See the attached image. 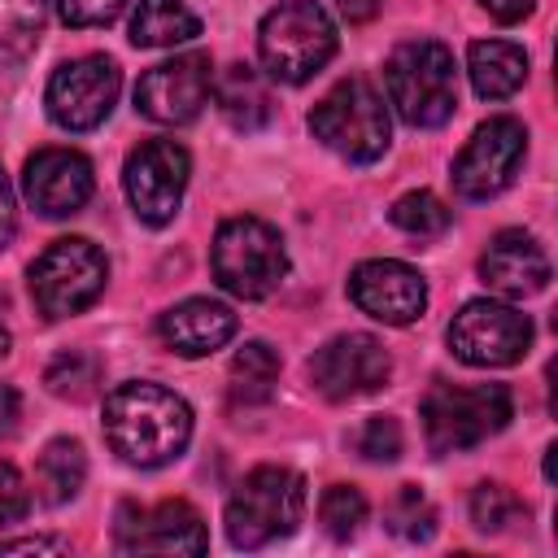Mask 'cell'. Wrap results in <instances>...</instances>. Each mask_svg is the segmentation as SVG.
Instances as JSON below:
<instances>
[{
	"mask_svg": "<svg viewBox=\"0 0 558 558\" xmlns=\"http://www.w3.org/2000/svg\"><path fill=\"white\" fill-rule=\"evenodd\" d=\"M105 440L131 466H166L192 440V410L179 392L131 379L105 397Z\"/></svg>",
	"mask_w": 558,
	"mask_h": 558,
	"instance_id": "1",
	"label": "cell"
},
{
	"mask_svg": "<svg viewBox=\"0 0 558 558\" xmlns=\"http://www.w3.org/2000/svg\"><path fill=\"white\" fill-rule=\"evenodd\" d=\"M384 87L401 122L440 126L458 109V70L453 52L436 39H405L384 61Z\"/></svg>",
	"mask_w": 558,
	"mask_h": 558,
	"instance_id": "2",
	"label": "cell"
},
{
	"mask_svg": "<svg viewBox=\"0 0 558 558\" xmlns=\"http://www.w3.org/2000/svg\"><path fill=\"white\" fill-rule=\"evenodd\" d=\"M257 57L275 83H310L336 57V22L314 0H283L257 26Z\"/></svg>",
	"mask_w": 558,
	"mask_h": 558,
	"instance_id": "3",
	"label": "cell"
},
{
	"mask_svg": "<svg viewBox=\"0 0 558 558\" xmlns=\"http://www.w3.org/2000/svg\"><path fill=\"white\" fill-rule=\"evenodd\" d=\"M305 514V480L292 466H253L227 501V541L235 549H262L296 532Z\"/></svg>",
	"mask_w": 558,
	"mask_h": 558,
	"instance_id": "4",
	"label": "cell"
},
{
	"mask_svg": "<svg viewBox=\"0 0 558 558\" xmlns=\"http://www.w3.org/2000/svg\"><path fill=\"white\" fill-rule=\"evenodd\" d=\"M209 266H214V279L231 296L262 301L283 283L288 248H283V235L266 218L240 214V218H227L218 227L214 248H209Z\"/></svg>",
	"mask_w": 558,
	"mask_h": 558,
	"instance_id": "5",
	"label": "cell"
},
{
	"mask_svg": "<svg viewBox=\"0 0 558 558\" xmlns=\"http://www.w3.org/2000/svg\"><path fill=\"white\" fill-rule=\"evenodd\" d=\"M310 131H314V140H323V148H331L336 157H344L353 166L379 161L388 153V135H392L384 96L366 78L336 83L310 109Z\"/></svg>",
	"mask_w": 558,
	"mask_h": 558,
	"instance_id": "6",
	"label": "cell"
},
{
	"mask_svg": "<svg viewBox=\"0 0 558 558\" xmlns=\"http://www.w3.org/2000/svg\"><path fill=\"white\" fill-rule=\"evenodd\" d=\"M510 388L506 384H436L423 397V432L432 453H462L510 423Z\"/></svg>",
	"mask_w": 558,
	"mask_h": 558,
	"instance_id": "7",
	"label": "cell"
},
{
	"mask_svg": "<svg viewBox=\"0 0 558 558\" xmlns=\"http://www.w3.org/2000/svg\"><path fill=\"white\" fill-rule=\"evenodd\" d=\"M26 279H31V301L44 318H70L105 292L109 266H105V253L92 240L65 235V240H52L31 262Z\"/></svg>",
	"mask_w": 558,
	"mask_h": 558,
	"instance_id": "8",
	"label": "cell"
},
{
	"mask_svg": "<svg viewBox=\"0 0 558 558\" xmlns=\"http://www.w3.org/2000/svg\"><path fill=\"white\" fill-rule=\"evenodd\" d=\"M187 174H192V157L174 140H144L140 148H131L126 170H122V187H126L135 218L148 227L174 222L183 192H187Z\"/></svg>",
	"mask_w": 558,
	"mask_h": 558,
	"instance_id": "9",
	"label": "cell"
},
{
	"mask_svg": "<svg viewBox=\"0 0 558 558\" xmlns=\"http://www.w3.org/2000/svg\"><path fill=\"white\" fill-rule=\"evenodd\" d=\"M449 349L466 366H514L532 349V323L506 301H466L449 323Z\"/></svg>",
	"mask_w": 558,
	"mask_h": 558,
	"instance_id": "10",
	"label": "cell"
},
{
	"mask_svg": "<svg viewBox=\"0 0 558 558\" xmlns=\"http://www.w3.org/2000/svg\"><path fill=\"white\" fill-rule=\"evenodd\" d=\"M527 153V131L519 118H488L475 126V135L466 140V148L453 161V192L462 201H488L497 192H506L523 166Z\"/></svg>",
	"mask_w": 558,
	"mask_h": 558,
	"instance_id": "11",
	"label": "cell"
},
{
	"mask_svg": "<svg viewBox=\"0 0 558 558\" xmlns=\"http://www.w3.org/2000/svg\"><path fill=\"white\" fill-rule=\"evenodd\" d=\"M118 87H122V74L109 57H74L52 70L44 105L61 131H92L109 118Z\"/></svg>",
	"mask_w": 558,
	"mask_h": 558,
	"instance_id": "12",
	"label": "cell"
},
{
	"mask_svg": "<svg viewBox=\"0 0 558 558\" xmlns=\"http://www.w3.org/2000/svg\"><path fill=\"white\" fill-rule=\"evenodd\" d=\"M214 96V61L209 52H183L174 61H161L140 74L135 83V109L148 122L179 126L192 122Z\"/></svg>",
	"mask_w": 558,
	"mask_h": 558,
	"instance_id": "13",
	"label": "cell"
},
{
	"mask_svg": "<svg viewBox=\"0 0 558 558\" xmlns=\"http://www.w3.org/2000/svg\"><path fill=\"white\" fill-rule=\"evenodd\" d=\"M392 375V357L388 349L366 336V331H344L331 336L314 357H310V384L327 397V401H353L366 397L375 388H384Z\"/></svg>",
	"mask_w": 558,
	"mask_h": 558,
	"instance_id": "14",
	"label": "cell"
},
{
	"mask_svg": "<svg viewBox=\"0 0 558 558\" xmlns=\"http://www.w3.org/2000/svg\"><path fill=\"white\" fill-rule=\"evenodd\" d=\"M113 541L122 554H205V519L196 506L170 497L157 506H135L126 501L113 523Z\"/></svg>",
	"mask_w": 558,
	"mask_h": 558,
	"instance_id": "15",
	"label": "cell"
},
{
	"mask_svg": "<svg viewBox=\"0 0 558 558\" xmlns=\"http://www.w3.org/2000/svg\"><path fill=\"white\" fill-rule=\"evenodd\" d=\"M349 296L362 314H371L375 323H388V327H405L427 310L423 275L405 262H392V257L362 262L349 275Z\"/></svg>",
	"mask_w": 558,
	"mask_h": 558,
	"instance_id": "16",
	"label": "cell"
},
{
	"mask_svg": "<svg viewBox=\"0 0 558 558\" xmlns=\"http://www.w3.org/2000/svg\"><path fill=\"white\" fill-rule=\"evenodd\" d=\"M92 161L74 148H39L22 170V196L44 218H70L92 201Z\"/></svg>",
	"mask_w": 558,
	"mask_h": 558,
	"instance_id": "17",
	"label": "cell"
},
{
	"mask_svg": "<svg viewBox=\"0 0 558 558\" xmlns=\"http://www.w3.org/2000/svg\"><path fill=\"white\" fill-rule=\"evenodd\" d=\"M480 279L501 296H536L549 283V257L527 231H497L480 257Z\"/></svg>",
	"mask_w": 558,
	"mask_h": 558,
	"instance_id": "18",
	"label": "cell"
},
{
	"mask_svg": "<svg viewBox=\"0 0 558 558\" xmlns=\"http://www.w3.org/2000/svg\"><path fill=\"white\" fill-rule=\"evenodd\" d=\"M157 336L166 340V349H174L183 357H205V353L222 349L235 336V314L222 301L192 296V301L170 305L157 318Z\"/></svg>",
	"mask_w": 558,
	"mask_h": 558,
	"instance_id": "19",
	"label": "cell"
},
{
	"mask_svg": "<svg viewBox=\"0 0 558 558\" xmlns=\"http://www.w3.org/2000/svg\"><path fill=\"white\" fill-rule=\"evenodd\" d=\"M466 74H471L475 96L506 100L527 78V52L510 39H475L471 52H466Z\"/></svg>",
	"mask_w": 558,
	"mask_h": 558,
	"instance_id": "20",
	"label": "cell"
},
{
	"mask_svg": "<svg viewBox=\"0 0 558 558\" xmlns=\"http://www.w3.org/2000/svg\"><path fill=\"white\" fill-rule=\"evenodd\" d=\"M214 100L235 131H262L275 118V96L253 65L222 70V78H214Z\"/></svg>",
	"mask_w": 558,
	"mask_h": 558,
	"instance_id": "21",
	"label": "cell"
},
{
	"mask_svg": "<svg viewBox=\"0 0 558 558\" xmlns=\"http://www.w3.org/2000/svg\"><path fill=\"white\" fill-rule=\"evenodd\" d=\"M201 35V17L183 0H140L131 13V44L135 48H174Z\"/></svg>",
	"mask_w": 558,
	"mask_h": 558,
	"instance_id": "22",
	"label": "cell"
},
{
	"mask_svg": "<svg viewBox=\"0 0 558 558\" xmlns=\"http://www.w3.org/2000/svg\"><path fill=\"white\" fill-rule=\"evenodd\" d=\"M83 480H87V453H83V445L70 440V436L48 440L44 453H39V462H35L39 497L48 506H61V501H70L83 488Z\"/></svg>",
	"mask_w": 558,
	"mask_h": 558,
	"instance_id": "23",
	"label": "cell"
},
{
	"mask_svg": "<svg viewBox=\"0 0 558 558\" xmlns=\"http://www.w3.org/2000/svg\"><path fill=\"white\" fill-rule=\"evenodd\" d=\"M279 379V353L266 340H248L231 357V401L235 405H262L275 392Z\"/></svg>",
	"mask_w": 558,
	"mask_h": 558,
	"instance_id": "24",
	"label": "cell"
},
{
	"mask_svg": "<svg viewBox=\"0 0 558 558\" xmlns=\"http://www.w3.org/2000/svg\"><path fill=\"white\" fill-rule=\"evenodd\" d=\"M44 17L48 0H0V65H13L35 52Z\"/></svg>",
	"mask_w": 558,
	"mask_h": 558,
	"instance_id": "25",
	"label": "cell"
},
{
	"mask_svg": "<svg viewBox=\"0 0 558 558\" xmlns=\"http://www.w3.org/2000/svg\"><path fill=\"white\" fill-rule=\"evenodd\" d=\"M388 218H392L397 231H405V235H414V240H436V235L449 231V218H453V214L445 209V201H440L436 192H405V196L392 201Z\"/></svg>",
	"mask_w": 558,
	"mask_h": 558,
	"instance_id": "26",
	"label": "cell"
},
{
	"mask_svg": "<svg viewBox=\"0 0 558 558\" xmlns=\"http://www.w3.org/2000/svg\"><path fill=\"white\" fill-rule=\"evenodd\" d=\"M523 514H527L523 501H519L506 484H493V480L475 484V493H471V523H475L480 532L497 536V532H506L510 523H519Z\"/></svg>",
	"mask_w": 558,
	"mask_h": 558,
	"instance_id": "27",
	"label": "cell"
},
{
	"mask_svg": "<svg viewBox=\"0 0 558 558\" xmlns=\"http://www.w3.org/2000/svg\"><path fill=\"white\" fill-rule=\"evenodd\" d=\"M318 523H323L327 536H336V541L357 536V527L366 523V497H362L353 484H331V488H323V497H318Z\"/></svg>",
	"mask_w": 558,
	"mask_h": 558,
	"instance_id": "28",
	"label": "cell"
},
{
	"mask_svg": "<svg viewBox=\"0 0 558 558\" xmlns=\"http://www.w3.org/2000/svg\"><path fill=\"white\" fill-rule=\"evenodd\" d=\"M388 532L401 536V541H427L436 532V510H432V501L414 484H401V493L392 497V506H388Z\"/></svg>",
	"mask_w": 558,
	"mask_h": 558,
	"instance_id": "29",
	"label": "cell"
},
{
	"mask_svg": "<svg viewBox=\"0 0 558 558\" xmlns=\"http://www.w3.org/2000/svg\"><path fill=\"white\" fill-rule=\"evenodd\" d=\"M48 388L57 392V397H70V401H83V397H92V388H96V357H87V353H61L52 366H48Z\"/></svg>",
	"mask_w": 558,
	"mask_h": 558,
	"instance_id": "30",
	"label": "cell"
},
{
	"mask_svg": "<svg viewBox=\"0 0 558 558\" xmlns=\"http://www.w3.org/2000/svg\"><path fill=\"white\" fill-rule=\"evenodd\" d=\"M401 423L392 418V414H375V418H366L362 423V432H357V453L366 458V462H397L401 458Z\"/></svg>",
	"mask_w": 558,
	"mask_h": 558,
	"instance_id": "31",
	"label": "cell"
},
{
	"mask_svg": "<svg viewBox=\"0 0 558 558\" xmlns=\"http://www.w3.org/2000/svg\"><path fill=\"white\" fill-rule=\"evenodd\" d=\"M31 510V488L13 462H0V527L22 523Z\"/></svg>",
	"mask_w": 558,
	"mask_h": 558,
	"instance_id": "32",
	"label": "cell"
},
{
	"mask_svg": "<svg viewBox=\"0 0 558 558\" xmlns=\"http://www.w3.org/2000/svg\"><path fill=\"white\" fill-rule=\"evenodd\" d=\"M122 4L126 0H57V13L65 26L87 31V26H109L122 13Z\"/></svg>",
	"mask_w": 558,
	"mask_h": 558,
	"instance_id": "33",
	"label": "cell"
},
{
	"mask_svg": "<svg viewBox=\"0 0 558 558\" xmlns=\"http://www.w3.org/2000/svg\"><path fill=\"white\" fill-rule=\"evenodd\" d=\"M13 231H17V209H13V187H9V174H4V166H0V248L13 240Z\"/></svg>",
	"mask_w": 558,
	"mask_h": 558,
	"instance_id": "34",
	"label": "cell"
},
{
	"mask_svg": "<svg viewBox=\"0 0 558 558\" xmlns=\"http://www.w3.org/2000/svg\"><path fill=\"white\" fill-rule=\"evenodd\" d=\"M17 418H22V397H17V388L0 384V440H9V436H13Z\"/></svg>",
	"mask_w": 558,
	"mask_h": 558,
	"instance_id": "35",
	"label": "cell"
},
{
	"mask_svg": "<svg viewBox=\"0 0 558 558\" xmlns=\"http://www.w3.org/2000/svg\"><path fill=\"white\" fill-rule=\"evenodd\" d=\"M65 541L52 536H26V541H0V554H61Z\"/></svg>",
	"mask_w": 558,
	"mask_h": 558,
	"instance_id": "36",
	"label": "cell"
},
{
	"mask_svg": "<svg viewBox=\"0 0 558 558\" xmlns=\"http://www.w3.org/2000/svg\"><path fill=\"white\" fill-rule=\"evenodd\" d=\"M497 22H523L527 13H532V4L536 0H480Z\"/></svg>",
	"mask_w": 558,
	"mask_h": 558,
	"instance_id": "37",
	"label": "cell"
},
{
	"mask_svg": "<svg viewBox=\"0 0 558 558\" xmlns=\"http://www.w3.org/2000/svg\"><path fill=\"white\" fill-rule=\"evenodd\" d=\"M379 4H384V0H336V9H340L349 22H366V17H375Z\"/></svg>",
	"mask_w": 558,
	"mask_h": 558,
	"instance_id": "38",
	"label": "cell"
},
{
	"mask_svg": "<svg viewBox=\"0 0 558 558\" xmlns=\"http://www.w3.org/2000/svg\"><path fill=\"white\" fill-rule=\"evenodd\" d=\"M4 353H9V331L0 327V357H4Z\"/></svg>",
	"mask_w": 558,
	"mask_h": 558,
	"instance_id": "39",
	"label": "cell"
}]
</instances>
